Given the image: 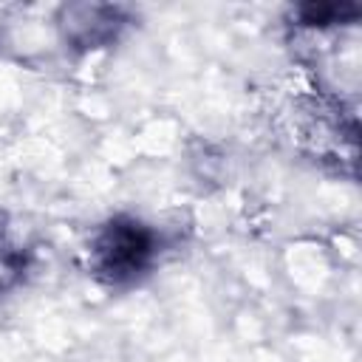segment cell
I'll use <instances>...</instances> for the list:
<instances>
[{
    "instance_id": "1",
    "label": "cell",
    "mask_w": 362,
    "mask_h": 362,
    "mask_svg": "<svg viewBox=\"0 0 362 362\" xmlns=\"http://www.w3.org/2000/svg\"><path fill=\"white\" fill-rule=\"evenodd\" d=\"M96 252H99V263L105 272L127 274L141 266L144 255L150 252V243L136 226H110Z\"/></svg>"
}]
</instances>
